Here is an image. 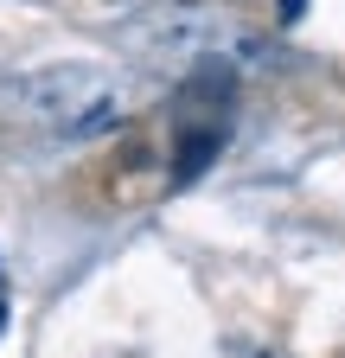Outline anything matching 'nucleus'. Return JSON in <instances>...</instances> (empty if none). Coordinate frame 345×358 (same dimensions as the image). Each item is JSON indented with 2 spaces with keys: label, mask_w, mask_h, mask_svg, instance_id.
Segmentation results:
<instances>
[{
  "label": "nucleus",
  "mask_w": 345,
  "mask_h": 358,
  "mask_svg": "<svg viewBox=\"0 0 345 358\" xmlns=\"http://www.w3.org/2000/svg\"><path fill=\"white\" fill-rule=\"evenodd\" d=\"M13 103H20L32 122L58 128V134H83V128H96V122L115 115V109H109V90H103V71H90V64L32 71V77H20Z\"/></svg>",
  "instance_id": "obj_1"
},
{
  "label": "nucleus",
  "mask_w": 345,
  "mask_h": 358,
  "mask_svg": "<svg viewBox=\"0 0 345 358\" xmlns=\"http://www.w3.org/2000/svg\"><path fill=\"white\" fill-rule=\"evenodd\" d=\"M218 148H224V122H186V128H179V160H172V179L192 186V179L218 160Z\"/></svg>",
  "instance_id": "obj_2"
},
{
  "label": "nucleus",
  "mask_w": 345,
  "mask_h": 358,
  "mask_svg": "<svg viewBox=\"0 0 345 358\" xmlns=\"http://www.w3.org/2000/svg\"><path fill=\"white\" fill-rule=\"evenodd\" d=\"M300 13H307V0H281V26H294Z\"/></svg>",
  "instance_id": "obj_3"
}]
</instances>
